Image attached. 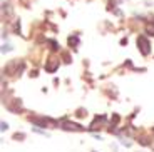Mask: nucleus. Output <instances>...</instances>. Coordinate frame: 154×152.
I'll list each match as a JSON object with an SVG mask.
<instances>
[{"label":"nucleus","instance_id":"5","mask_svg":"<svg viewBox=\"0 0 154 152\" xmlns=\"http://www.w3.org/2000/svg\"><path fill=\"white\" fill-rule=\"evenodd\" d=\"M59 68V60L57 59H49V62L45 64V70L47 72H55Z\"/></svg>","mask_w":154,"mask_h":152},{"label":"nucleus","instance_id":"2","mask_svg":"<svg viewBox=\"0 0 154 152\" xmlns=\"http://www.w3.org/2000/svg\"><path fill=\"white\" fill-rule=\"evenodd\" d=\"M23 68V62L22 60H12L8 65H5L4 68V74H12L14 70H15V75H20V70Z\"/></svg>","mask_w":154,"mask_h":152},{"label":"nucleus","instance_id":"12","mask_svg":"<svg viewBox=\"0 0 154 152\" xmlns=\"http://www.w3.org/2000/svg\"><path fill=\"white\" fill-rule=\"evenodd\" d=\"M152 134H154V129H152Z\"/></svg>","mask_w":154,"mask_h":152},{"label":"nucleus","instance_id":"1","mask_svg":"<svg viewBox=\"0 0 154 152\" xmlns=\"http://www.w3.org/2000/svg\"><path fill=\"white\" fill-rule=\"evenodd\" d=\"M137 47L143 55H149L151 53V44L147 40V37H144V35H139L137 37Z\"/></svg>","mask_w":154,"mask_h":152},{"label":"nucleus","instance_id":"7","mask_svg":"<svg viewBox=\"0 0 154 152\" xmlns=\"http://www.w3.org/2000/svg\"><path fill=\"white\" fill-rule=\"evenodd\" d=\"M146 32H147V35H152L154 37V25L152 23H147L146 25Z\"/></svg>","mask_w":154,"mask_h":152},{"label":"nucleus","instance_id":"4","mask_svg":"<svg viewBox=\"0 0 154 152\" xmlns=\"http://www.w3.org/2000/svg\"><path fill=\"white\" fill-rule=\"evenodd\" d=\"M60 127L64 130H74V132H81V130H84V127L79 126V124H75V122H70V120H64L60 122Z\"/></svg>","mask_w":154,"mask_h":152},{"label":"nucleus","instance_id":"11","mask_svg":"<svg viewBox=\"0 0 154 152\" xmlns=\"http://www.w3.org/2000/svg\"><path fill=\"white\" fill-rule=\"evenodd\" d=\"M8 129V124L7 122H2V130H7Z\"/></svg>","mask_w":154,"mask_h":152},{"label":"nucleus","instance_id":"8","mask_svg":"<svg viewBox=\"0 0 154 152\" xmlns=\"http://www.w3.org/2000/svg\"><path fill=\"white\" fill-rule=\"evenodd\" d=\"M77 42H79L77 37H69V44H70V45H77Z\"/></svg>","mask_w":154,"mask_h":152},{"label":"nucleus","instance_id":"10","mask_svg":"<svg viewBox=\"0 0 154 152\" xmlns=\"http://www.w3.org/2000/svg\"><path fill=\"white\" fill-rule=\"evenodd\" d=\"M23 137H25V135H23V134H15V135H14V139H17V141H19V139H20V141H22Z\"/></svg>","mask_w":154,"mask_h":152},{"label":"nucleus","instance_id":"9","mask_svg":"<svg viewBox=\"0 0 154 152\" xmlns=\"http://www.w3.org/2000/svg\"><path fill=\"white\" fill-rule=\"evenodd\" d=\"M10 50H12V45H8V44H7V45H5V44H4V47H2V52H10Z\"/></svg>","mask_w":154,"mask_h":152},{"label":"nucleus","instance_id":"6","mask_svg":"<svg viewBox=\"0 0 154 152\" xmlns=\"http://www.w3.org/2000/svg\"><path fill=\"white\" fill-rule=\"evenodd\" d=\"M104 122H106V117H104V115H100V117H96V119H94V122H92V124H91V129H97V124H99V126H100V124H104Z\"/></svg>","mask_w":154,"mask_h":152},{"label":"nucleus","instance_id":"3","mask_svg":"<svg viewBox=\"0 0 154 152\" xmlns=\"http://www.w3.org/2000/svg\"><path fill=\"white\" fill-rule=\"evenodd\" d=\"M30 122L38 127H49V126H55L57 124L54 119H50V117H30Z\"/></svg>","mask_w":154,"mask_h":152}]
</instances>
